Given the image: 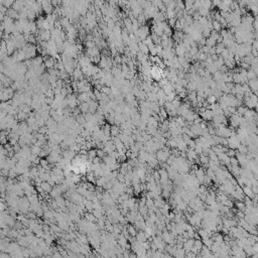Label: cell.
Returning <instances> with one entry per match:
<instances>
[{"mask_svg": "<svg viewBox=\"0 0 258 258\" xmlns=\"http://www.w3.org/2000/svg\"><path fill=\"white\" fill-rule=\"evenodd\" d=\"M220 3H221V1H214V2H212V5H214V6H219Z\"/></svg>", "mask_w": 258, "mask_h": 258, "instance_id": "cell-45", "label": "cell"}, {"mask_svg": "<svg viewBox=\"0 0 258 258\" xmlns=\"http://www.w3.org/2000/svg\"><path fill=\"white\" fill-rule=\"evenodd\" d=\"M146 101H148V102H157L156 94L152 93V92L147 93L146 94Z\"/></svg>", "mask_w": 258, "mask_h": 258, "instance_id": "cell-19", "label": "cell"}, {"mask_svg": "<svg viewBox=\"0 0 258 258\" xmlns=\"http://www.w3.org/2000/svg\"><path fill=\"white\" fill-rule=\"evenodd\" d=\"M6 16L9 17V18H11L12 20H13V19H17V20L19 19L18 12H17V11H15L14 9H12V8H10V9H8V10H7Z\"/></svg>", "mask_w": 258, "mask_h": 258, "instance_id": "cell-12", "label": "cell"}, {"mask_svg": "<svg viewBox=\"0 0 258 258\" xmlns=\"http://www.w3.org/2000/svg\"><path fill=\"white\" fill-rule=\"evenodd\" d=\"M4 17H5V15L3 14V13H1V12H0V22H2V21H3V19H4Z\"/></svg>", "mask_w": 258, "mask_h": 258, "instance_id": "cell-47", "label": "cell"}, {"mask_svg": "<svg viewBox=\"0 0 258 258\" xmlns=\"http://www.w3.org/2000/svg\"><path fill=\"white\" fill-rule=\"evenodd\" d=\"M60 22H61V25H62V28H64V29L69 28V27L72 25L71 21L69 20V18H67V17H62V18L60 19Z\"/></svg>", "mask_w": 258, "mask_h": 258, "instance_id": "cell-16", "label": "cell"}, {"mask_svg": "<svg viewBox=\"0 0 258 258\" xmlns=\"http://www.w3.org/2000/svg\"><path fill=\"white\" fill-rule=\"evenodd\" d=\"M88 105H89V113L91 114H95L97 112V109L99 107V103H98L96 100H91V101L88 102Z\"/></svg>", "mask_w": 258, "mask_h": 258, "instance_id": "cell-8", "label": "cell"}, {"mask_svg": "<svg viewBox=\"0 0 258 258\" xmlns=\"http://www.w3.org/2000/svg\"><path fill=\"white\" fill-rule=\"evenodd\" d=\"M3 33H4V32H3V31H1V30H0V40H2V37H3Z\"/></svg>", "mask_w": 258, "mask_h": 258, "instance_id": "cell-48", "label": "cell"}, {"mask_svg": "<svg viewBox=\"0 0 258 258\" xmlns=\"http://www.w3.org/2000/svg\"><path fill=\"white\" fill-rule=\"evenodd\" d=\"M13 3H14V1H12V0H4V1H2L3 6L7 9H10L11 7H12Z\"/></svg>", "mask_w": 258, "mask_h": 258, "instance_id": "cell-30", "label": "cell"}, {"mask_svg": "<svg viewBox=\"0 0 258 258\" xmlns=\"http://www.w3.org/2000/svg\"><path fill=\"white\" fill-rule=\"evenodd\" d=\"M162 89V91L164 92L165 96L168 95V94H170L171 92H174V86H172V84H170V83L168 82V84L166 85V86H164L163 88H161Z\"/></svg>", "mask_w": 258, "mask_h": 258, "instance_id": "cell-17", "label": "cell"}, {"mask_svg": "<svg viewBox=\"0 0 258 258\" xmlns=\"http://www.w3.org/2000/svg\"><path fill=\"white\" fill-rule=\"evenodd\" d=\"M40 188H41V190H42V192L44 193H51L52 192V190H53V186L49 184L48 182H41Z\"/></svg>", "mask_w": 258, "mask_h": 258, "instance_id": "cell-14", "label": "cell"}, {"mask_svg": "<svg viewBox=\"0 0 258 258\" xmlns=\"http://www.w3.org/2000/svg\"><path fill=\"white\" fill-rule=\"evenodd\" d=\"M101 92L102 94H105V95L109 96L110 94H111V89H110V87H107V86H104V87H102L101 89Z\"/></svg>", "mask_w": 258, "mask_h": 258, "instance_id": "cell-34", "label": "cell"}, {"mask_svg": "<svg viewBox=\"0 0 258 258\" xmlns=\"http://www.w3.org/2000/svg\"><path fill=\"white\" fill-rule=\"evenodd\" d=\"M176 92H171L170 94H168V95L165 96V98H164L165 102H171V101H174V98H176Z\"/></svg>", "mask_w": 258, "mask_h": 258, "instance_id": "cell-27", "label": "cell"}, {"mask_svg": "<svg viewBox=\"0 0 258 258\" xmlns=\"http://www.w3.org/2000/svg\"><path fill=\"white\" fill-rule=\"evenodd\" d=\"M105 151L103 150V149H98L97 150V156L99 157L100 159L101 158H104V157H105Z\"/></svg>", "mask_w": 258, "mask_h": 258, "instance_id": "cell-41", "label": "cell"}, {"mask_svg": "<svg viewBox=\"0 0 258 258\" xmlns=\"http://www.w3.org/2000/svg\"><path fill=\"white\" fill-rule=\"evenodd\" d=\"M156 97H157V100H162L165 98V94L164 92L162 91V89H160L158 92L156 93Z\"/></svg>", "mask_w": 258, "mask_h": 258, "instance_id": "cell-36", "label": "cell"}, {"mask_svg": "<svg viewBox=\"0 0 258 258\" xmlns=\"http://www.w3.org/2000/svg\"><path fill=\"white\" fill-rule=\"evenodd\" d=\"M223 3L224 4H226V5H228V6H230L231 3H232V1H230V0H226V1H223Z\"/></svg>", "mask_w": 258, "mask_h": 258, "instance_id": "cell-46", "label": "cell"}, {"mask_svg": "<svg viewBox=\"0 0 258 258\" xmlns=\"http://www.w3.org/2000/svg\"><path fill=\"white\" fill-rule=\"evenodd\" d=\"M234 88H235V91H236V95H242L244 96V94H245V92H244L243 88H242V85L240 84H235L234 85Z\"/></svg>", "mask_w": 258, "mask_h": 258, "instance_id": "cell-20", "label": "cell"}, {"mask_svg": "<svg viewBox=\"0 0 258 258\" xmlns=\"http://www.w3.org/2000/svg\"><path fill=\"white\" fill-rule=\"evenodd\" d=\"M7 114L5 113L4 111H3L2 109H1V108H0V120L1 119H3V118H5V116H6Z\"/></svg>", "mask_w": 258, "mask_h": 258, "instance_id": "cell-43", "label": "cell"}, {"mask_svg": "<svg viewBox=\"0 0 258 258\" xmlns=\"http://www.w3.org/2000/svg\"><path fill=\"white\" fill-rule=\"evenodd\" d=\"M75 119H76V122L79 124V125H81V126H83V127H84L85 123H86V120H85L84 115H83V114H80V115H78L76 118H75Z\"/></svg>", "mask_w": 258, "mask_h": 258, "instance_id": "cell-21", "label": "cell"}, {"mask_svg": "<svg viewBox=\"0 0 258 258\" xmlns=\"http://www.w3.org/2000/svg\"><path fill=\"white\" fill-rule=\"evenodd\" d=\"M79 109H80V111L82 114L89 113V105H88V103H80Z\"/></svg>", "mask_w": 258, "mask_h": 258, "instance_id": "cell-18", "label": "cell"}, {"mask_svg": "<svg viewBox=\"0 0 258 258\" xmlns=\"http://www.w3.org/2000/svg\"><path fill=\"white\" fill-rule=\"evenodd\" d=\"M248 86H249L250 90L253 94H257V87H258V81L257 79H253V80H250L248 81Z\"/></svg>", "mask_w": 258, "mask_h": 258, "instance_id": "cell-10", "label": "cell"}, {"mask_svg": "<svg viewBox=\"0 0 258 258\" xmlns=\"http://www.w3.org/2000/svg\"><path fill=\"white\" fill-rule=\"evenodd\" d=\"M212 26H213V30L217 31V32H220V31H221V29H222L221 24H220V23L218 22V21L213 20V21H212Z\"/></svg>", "mask_w": 258, "mask_h": 258, "instance_id": "cell-26", "label": "cell"}, {"mask_svg": "<svg viewBox=\"0 0 258 258\" xmlns=\"http://www.w3.org/2000/svg\"><path fill=\"white\" fill-rule=\"evenodd\" d=\"M216 44H217V42L213 38H211V37L206 38V44H205L206 46H208V48H214V46H216Z\"/></svg>", "mask_w": 258, "mask_h": 258, "instance_id": "cell-22", "label": "cell"}, {"mask_svg": "<svg viewBox=\"0 0 258 258\" xmlns=\"http://www.w3.org/2000/svg\"><path fill=\"white\" fill-rule=\"evenodd\" d=\"M155 50H156V56L160 58L161 54H162V52H163L162 46H161L160 44H157V46H155Z\"/></svg>", "mask_w": 258, "mask_h": 258, "instance_id": "cell-35", "label": "cell"}, {"mask_svg": "<svg viewBox=\"0 0 258 258\" xmlns=\"http://www.w3.org/2000/svg\"><path fill=\"white\" fill-rule=\"evenodd\" d=\"M42 61H44V65L46 68L49 69H53L55 66V64H56V60L55 59H53L52 57L50 56H46L42 58Z\"/></svg>", "mask_w": 258, "mask_h": 258, "instance_id": "cell-5", "label": "cell"}, {"mask_svg": "<svg viewBox=\"0 0 258 258\" xmlns=\"http://www.w3.org/2000/svg\"><path fill=\"white\" fill-rule=\"evenodd\" d=\"M147 125H150V126H153V127L158 128L159 123L154 119V118L152 117V116H150V117H149V119H148V121H147Z\"/></svg>", "mask_w": 258, "mask_h": 258, "instance_id": "cell-24", "label": "cell"}, {"mask_svg": "<svg viewBox=\"0 0 258 258\" xmlns=\"http://www.w3.org/2000/svg\"><path fill=\"white\" fill-rule=\"evenodd\" d=\"M137 46H138V50L140 53H142L143 55H146V56H148V46H145L144 44H143L142 41H139L138 44H137Z\"/></svg>", "mask_w": 258, "mask_h": 258, "instance_id": "cell-15", "label": "cell"}, {"mask_svg": "<svg viewBox=\"0 0 258 258\" xmlns=\"http://www.w3.org/2000/svg\"><path fill=\"white\" fill-rule=\"evenodd\" d=\"M201 118H202L204 121H212L213 118H214V114H213V111L212 110H209V109H206V111L204 112V113L201 114Z\"/></svg>", "mask_w": 258, "mask_h": 258, "instance_id": "cell-7", "label": "cell"}, {"mask_svg": "<svg viewBox=\"0 0 258 258\" xmlns=\"http://www.w3.org/2000/svg\"><path fill=\"white\" fill-rule=\"evenodd\" d=\"M72 76H73V79H74V81H77V82L84 80V79H83V73H82V71H81L80 67H79V68L75 69L74 72H73V74H72Z\"/></svg>", "mask_w": 258, "mask_h": 258, "instance_id": "cell-9", "label": "cell"}, {"mask_svg": "<svg viewBox=\"0 0 258 258\" xmlns=\"http://www.w3.org/2000/svg\"><path fill=\"white\" fill-rule=\"evenodd\" d=\"M63 155H64V158L65 159H68V160H73L75 156H76V152L71 149H67L63 152Z\"/></svg>", "mask_w": 258, "mask_h": 258, "instance_id": "cell-11", "label": "cell"}, {"mask_svg": "<svg viewBox=\"0 0 258 258\" xmlns=\"http://www.w3.org/2000/svg\"><path fill=\"white\" fill-rule=\"evenodd\" d=\"M41 8L46 14H51L54 11V6L52 5L51 1H41Z\"/></svg>", "mask_w": 258, "mask_h": 258, "instance_id": "cell-4", "label": "cell"}, {"mask_svg": "<svg viewBox=\"0 0 258 258\" xmlns=\"http://www.w3.org/2000/svg\"><path fill=\"white\" fill-rule=\"evenodd\" d=\"M226 49V46H224V44H218L215 46V50H216V55H221V53L223 52Z\"/></svg>", "mask_w": 258, "mask_h": 258, "instance_id": "cell-25", "label": "cell"}, {"mask_svg": "<svg viewBox=\"0 0 258 258\" xmlns=\"http://www.w3.org/2000/svg\"><path fill=\"white\" fill-rule=\"evenodd\" d=\"M207 103L209 104V105H211V104H214V103H216V101H217V99H216V98L214 97V96H209V97H207Z\"/></svg>", "mask_w": 258, "mask_h": 258, "instance_id": "cell-37", "label": "cell"}, {"mask_svg": "<svg viewBox=\"0 0 258 258\" xmlns=\"http://www.w3.org/2000/svg\"><path fill=\"white\" fill-rule=\"evenodd\" d=\"M11 58H12L16 63H22L25 61V54L22 52V50L15 51V52L13 53Z\"/></svg>", "mask_w": 258, "mask_h": 258, "instance_id": "cell-2", "label": "cell"}, {"mask_svg": "<svg viewBox=\"0 0 258 258\" xmlns=\"http://www.w3.org/2000/svg\"><path fill=\"white\" fill-rule=\"evenodd\" d=\"M228 111H229V113L231 114V115H233V114L236 113V111H237V109H236V107H228L227 108Z\"/></svg>", "mask_w": 258, "mask_h": 258, "instance_id": "cell-42", "label": "cell"}, {"mask_svg": "<svg viewBox=\"0 0 258 258\" xmlns=\"http://www.w3.org/2000/svg\"><path fill=\"white\" fill-rule=\"evenodd\" d=\"M176 17H174V18H169L168 19V23H167V24H168V26L170 27H174V25H176Z\"/></svg>", "mask_w": 258, "mask_h": 258, "instance_id": "cell-40", "label": "cell"}, {"mask_svg": "<svg viewBox=\"0 0 258 258\" xmlns=\"http://www.w3.org/2000/svg\"><path fill=\"white\" fill-rule=\"evenodd\" d=\"M24 6H25L24 1H14V3H13V5H12L11 8L14 9V10L17 11V12H19V11H20Z\"/></svg>", "mask_w": 258, "mask_h": 258, "instance_id": "cell-13", "label": "cell"}, {"mask_svg": "<svg viewBox=\"0 0 258 258\" xmlns=\"http://www.w3.org/2000/svg\"><path fill=\"white\" fill-rule=\"evenodd\" d=\"M210 37H211V38H213L215 41H216V42H217L218 38H219V37H220V33H219V32H217V31H215V30H212V31H211Z\"/></svg>", "mask_w": 258, "mask_h": 258, "instance_id": "cell-33", "label": "cell"}, {"mask_svg": "<svg viewBox=\"0 0 258 258\" xmlns=\"http://www.w3.org/2000/svg\"><path fill=\"white\" fill-rule=\"evenodd\" d=\"M176 55H178V58H181V57H184L185 54L187 53L186 51V46H184L183 42H180L176 46Z\"/></svg>", "mask_w": 258, "mask_h": 258, "instance_id": "cell-6", "label": "cell"}, {"mask_svg": "<svg viewBox=\"0 0 258 258\" xmlns=\"http://www.w3.org/2000/svg\"><path fill=\"white\" fill-rule=\"evenodd\" d=\"M236 109H237L236 113H237L238 115H239V116H243L244 113L246 112V110H247V108L244 107V106H239V107H237Z\"/></svg>", "mask_w": 258, "mask_h": 258, "instance_id": "cell-31", "label": "cell"}, {"mask_svg": "<svg viewBox=\"0 0 258 258\" xmlns=\"http://www.w3.org/2000/svg\"><path fill=\"white\" fill-rule=\"evenodd\" d=\"M19 135H23V134H27V133H30L29 132V127L27 125V123L25 121L22 122H19L18 123V130H17Z\"/></svg>", "mask_w": 258, "mask_h": 258, "instance_id": "cell-3", "label": "cell"}, {"mask_svg": "<svg viewBox=\"0 0 258 258\" xmlns=\"http://www.w3.org/2000/svg\"><path fill=\"white\" fill-rule=\"evenodd\" d=\"M148 53L150 54L151 57H155L156 56V50H155V44H152L150 46H148Z\"/></svg>", "mask_w": 258, "mask_h": 258, "instance_id": "cell-28", "label": "cell"}, {"mask_svg": "<svg viewBox=\"0 0 258 258\" xmlns=\"http://www.w3.org/2000/svg\"><path fill=\"white\" fill-rule=\"evenodd\" d=\"M256 76H257V75L255 74V73L253 72V71H251V70H248L247 71V79H248V81H250V80H253V79H257L256 78Z\"/></svg>", "mask_w": 258, "mask_h": 258, "instance_id": "cell-32", "label": "cell"}, {"mask_svg": "<svg viewBox=\"0 0 258 258\" xmlns=\"http://www.w3.org/2000/svg\"><path fill=\"white\" fill-rule=\"evenodd\" d=\"M4 70H5V67H4V65H3V63H0V73H2L3 74Z\"/></svg>", "mask_w": 258, "mask_h": 258, "instance_id": "cell-44", "label": "cell"}, {"mask_svg": "<svg viewBox=\"0 0 258 258\" xmlns=\"http://www.w3.org/2000/svg\"><path fill=\"white\" fill-rule=\"evenodd\" d=\"M186 88L188 89L189 92H195L197 91V84L194 82H189Z\"/></svg>", "mask_w": 258, "mask_h": 258, "instance_id": "cell-23", "label": "cell"}, {"mask_svg": "<svg viewBox=\"0 0 258 258\" xmlns=\"http://www.w3.org/2000/svg\"><path fill=\"white\" fill-rule=\"evenodd\" d=\"M142 42L145 44V46H150V44H153V42H152V39H151V37H150V35H148V36H147L146 38H145L144 40L142 41Z\"/></svg>", "mask_w": 258, "mask_h": 258, "instance_id": "cell-39", "label": "cell"}, {"mask_svg": "<svg viewBox=\"0 0 258 258\" xmlns=\"http://www.w3.org/2000/svg\"><path fill=\"white\" fill-rule=\"evenodd\" d=\"M22 52L25 54V61L26 60H31V59L36 57V46L34 44H25L23 46V48L21 49Z\"/></svg>", "mask_w": 258, "mask_h": 258, "instance_id": "cell-1", "label": "cell"}, {"mask_svg": "<svg viewBox=\"0 0 258 258\" xmlns=\"http://www.w3.org/2000/svg\"><path fill=\"white\" fill-rule=\"evenodd\" d=\"M189 53H190V55L192 57H195L199 53V48H198V46H194V48H191V51Z\"/></svg>", "mask_w": 258, "mask_h": 258, "instance_id": "cell-38", "label": "cell"}, {"mask_svg": "<svg viewBox=\"0 0 258 258\" xmlns=\"http://www.w3.org/2000/svg\"><path fill=\"white\" fill-rule=\"evenodd\" d=\"M44 96H46V98H51V99H54L55 98V94H54V90L52 89V88H49L48 90L46 91V93H44Z\"/></svg>", "mask_w": 258, "mask_h": 258, "instance_id": "cell-29", "label": "cell"}]
</instances>
